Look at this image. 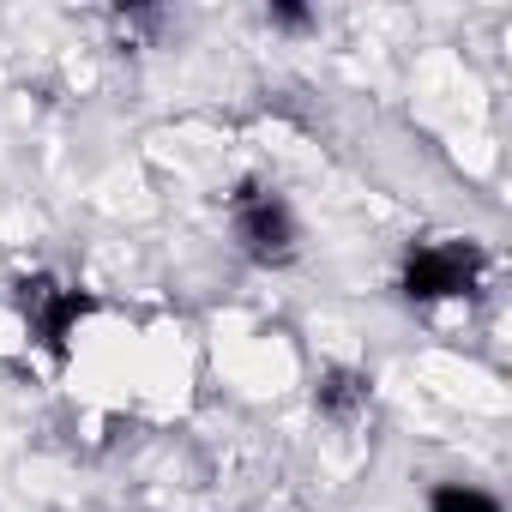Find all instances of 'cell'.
Instances as JSON below:
<instances>
[{"label": "cell", "instance_id": "cell-2", "mask_svg": "<svg viewBox=\"0 0 512 512\" xmlns=\"http://www.w3.org/2000/svg\"><path fill=\"white\" fill-rule=\"evenodd\" d=\"M476 247L470 241H440V247H422L410 260V296L416 302H470L476 296Z\"/></svg>", "mask_w": 512, "mask_h": 512}, {"label": "cell", "instance_id": "cell-1", "mask_svg": "<svg viewBox=\"0 0 512 512\" xmlns=\"http://www.w3.org/2000/svg\"><path fill=\"white\" fill-rule=\"evenodd\" d=\"M235 241L253 253L260 266H284L290 253H296V217H290V205L278 199V193H266V187H253L247 199H235Z\"/></svg>", "mask_w": 512, "mask_h": 512}, {"label": "cell", "instance_id": "cell-3", "mask_svg": "<svg viewBox=\"0 0 512 512\" xmlns=\"http://www.w3.org/2000/svg\"><path fill=\"white\" fill-rule=\"evenodd\" d=\"M440 512H500V500H488V494H476L470 482H452V488H440V500H434Z\"/></svg>", "mask_w": 512, "mask_h": 512}]
</instances>
